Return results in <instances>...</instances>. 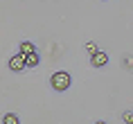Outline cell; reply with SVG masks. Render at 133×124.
I'll use <instances>...</instances> for the list:
<instances>
[{"label": "cell", "mask_w": 133, "mask_h": 124, "mask_svg": "<svg viewBox=\"0 0 133 124\" xmlns=\"http://www.w3.org/2000/svg\"><path fill=\"white\" fill-rule=\"evenodd\" d=\"M72 83V77L70 72H54V75L50 77V86L56 90V93H63V90H68Z\"/></svg>", "instance_id": "obj_1"}, {"label": "cell", "mask_w": 133, "mask_h": 124, "mask_svg": "<svg viewBox=\"0 0 133 124\" xmlns=\"http://www.w3.org/2000/svg\"><path fill=\"white\" fill-rule=\"evenodd\" d=\"M25 68H27L25 54H14L11 59H9V70H11V72H23Z\"/></svg>", "instance_id": "obj_2"}, {"label": "cell", "mask_w": 133, "mask_h": 124, "mask_svg": "<svg viewBox=\"0 0 133 124\" xmlns=\"http://www.w3.org/2000/svg\"><path fill=\"white\" fill-rule=\"evenodd\" d=\"M90 63H92V68H104L108 63V54L106 52H95V54H90Z\"/></svg>", "instance_id": "obj_3"}, {"label": "cell", "mask_w": 133, "mask_h": 124, "mask_svg": "<svg viewBox=\"0 0 133 124\" xmlns=\"http://www.w3.org/2000/svg\"><path fill=\"white\" fill-rule=\"evenodd\" d=\"M34 52H36V48H34L29 41H23V43H21V54L27 56V54H34Z\"/></svg>", "instance_id": "obj_4"}, {"label": "cell", "mask_w": 133, "mask_h": 124, "mask_svg": "<svg viewBox=\"0 0 133 124\" xmlns=\"http://www.w3.org/2000/svg\"><path fill=\"white\" fill-rule=\"evenodd\" d=\"M25 63H27V68H36V66H38V54H27L25 56Z\"/></svg>", "instance_id": "obj_5"}, {"label": "cell", "mask_w": 133, "mask_h": 124, "mask_svg": "<svg viewBox=\"0 0 133 124\" xmlns=\"http://www.w3.org/2000/svg\"><path fill=\"white\" fill-rule=\"evenodd\" d=\"M2 124H21V120H18V115H14V113H7V115L2 117Z\"/></svg>", "instance_id": "obj_6"}, {"label": "cell", "mask_w": 133, "mask_h": 124, "mask_svg": "<svg viewBox=\"0 0 133 124\" xmlns=\"http://www.w3.org/2000/svg\"><path fill=\"white\" fill-rule=\"evenodd\" d=\"M122 120H124V124H133V108L124 110V115H122Z\"/></svg>", "instance_id": "obj_7"}, {"label": "cell", "mask_w": 133, "mask_h": 124, "mask_svg": "<svg viewBox=\"0 0 133 124\" xmlns=\"http://www.w3.org/2000/svg\"><path fill=\"white\" fill-rule=\"evenodd\" d=\"M86 50H88L90 54H95V52H99V50H97V45H95V43H86Z\"/></svg>", "instance_id": "obj_8"}, {"label": "cell", "mask_w": 133, "mask_h": 124, "mask_svg": "<svg viewBox=\"0 0 133 124\" xmlns=\"http://www.w3.org/2000/svg\"><path fill=\"white\" fill-rule=\"evenodd\" d=\"M95 124H106V122H104V120H99V122H95Z\"/></svg>", "instance_id": "obj_9"}]
</instances>
